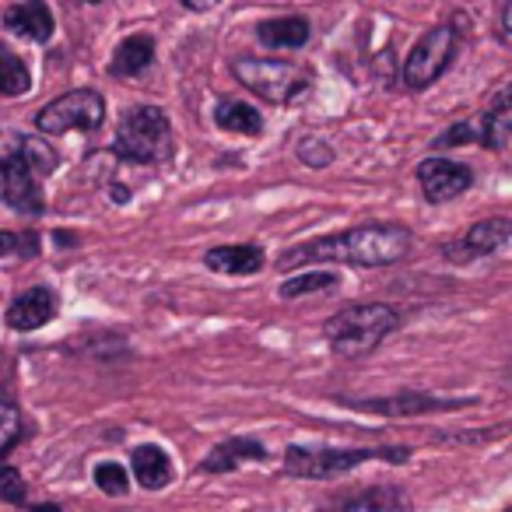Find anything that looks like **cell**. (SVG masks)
Here are the masks:
<instances>
[{"label":"cell","instance_id":"cell-1","mask_svg":"<svg viewBox=\"0 0 512 512\" xmlns=\"http://www.w3.org/2000/svg\"><path fill=\"white\" fill-rule=\"evenodd\" d=\"M414 246L411 228L393 221H369L337 235H320L302 246H292L278 260L281 271H295L306 264H351V267H390L400 264Z\"/></svg>","mask_w":512,"mask_h":512},{"label":"cell","instance_id":"cell-2","mask_svg":"<svg viewBox=\"0 0 512 512\" xmlns=\"http://www.w3.org/2000/svg\"><path fill=\"white\" fill-rule=\"evenodd\" d=\"M404 313L386 302H362V306H348L337 316H330L323 334H327L334 355L341 358H362L372 355L393 330H400Z\"/></svg>","mask_w":512,"mask_h":512},{"label":"cell","instance_id":"cell-3","mask_svg":"<svg viewBox=\"0 0 512 512\" xmlns=\"http://www.w3.org/2000/svg\"><path fill=\"white\" fill-rule=\"evenodd\" d=\"M369 460L386 463H407L411 449L407 446H351V449H306L288 446L285 453V474L306 477V481H327V477H344L355 467Z\"/></svg>","mask_w":512,"mask_h":512},{"label":"cell","instance_id":"cell-4","mask_svg":"<svg viewBox=\"0 0 512 512\" xmlns=\"http://www.w3.org/2000/svg\"><path fill=\"white\" fill-rule=\"evenodd\" d=\"M116 155L123 162L162 165L172 155V123L158 106H134L116 130Z\"/></svg>","mask_w":512,"mask_h":512},{"label":"cell","instance_id":"cell-5","mask_svg":"<svg viewBox=\"0 0 512 512\" xmlns=\"http://www.w3.org/2000/svg\"><path fill=\"white\" fill-rule=\"evenodd\" d=\"M232 74L242 88H249L264 102H274V106H288L299 95H306L309 85H313V74L299 64H288V60L239 57L232 60Z\"/></svg>","mask_w":512,"mask_h":512},{"label":"cell","instance_id":"cell-6","mask_svg":"<svg viewBox=\"0 0 512 512\" xmlns=\"http://www.w3.org/2000/svg\"><path fill=\"white\" fill-rule=\"evenodd\" d=\"M456 50H460V25L456 22L432 25L404 57L400 81L411 92H425V88H432L449 71V64L456 60Z\"/></svg>","mask_w":512,"mask_h":512},{"label":"cell","instance_id":"cell-7","mask_svg":"<svg viewBox=\"0 0 512 512\" xmlns=\"http://www.w3.org/2000/svg\"><path fill=\"white\" fill-rule=\"evenodd\" d=\"M102 120H106L102 95L92 92V88H78V92L60 95L50 106L39 109L36 127L46 137H60V134H71V130H85V134L88 130H99Z\"/></svg>","mask_w":512,"mask_h":512},{"label":"cell","instance_id":"cell-8","mask_svg":"<svg viewBox=\"0 0 512 512\" xmlns=\"http://www.w3.org/2000/svg\"><path fill=\"white\" fill-rule=\"evenodd\" d=\"M348 407L365 414H379V418H421V414H446L463 411V407H477V397H439V393L425 390H404L390 393V397H372V400H344Z\"/></svg>","mask_w":512,"mask_h":512},{"label":"cell","instance_id":"cell-9","mask_svg":"<svg viewBox=\"0 0 512 512\" xmlns=\"http://www.w3.org/2000/svg\"><path fill=\"white\" fill-rule=\"evenodd\" d=\"M0 204H8L18 214L43 211V190L36 183V172L18 151L0 158Z\"/></svg>","mask_w":512,"mask_h":512},{"label":"cell","instance_id":"cell-10","mask_svg":"<svg viewBox=\"0 0 512 512\" xmlns=\"http://www.w3.org/2000/svg\"><path fill=\"white\" fill-rule=\"evenodd\" d=\"M512 242V218H481L467 228L456 242H449L442 253L453 264H470V260H481L498 249H505Z\"/></svg>","mask_w":512,"mask_h":512},{"label":"cell","instance_id":"cell-11","mask_svg":"<svg viewBox=\"0 0 512 512\" xmlns=\"http://www.w3.org/2000/svg\"><path fill=\"white\" fill-rule=\"evenodd\" d=\"M418 186L428 204H446L474 186V169L453 158H425L418 165Z\"/></svg>","mask_w":512,"mask_h":512},{"label":"cell","instance_id":"cell-12","mask_svg":"<svg viewBox=\"0 0 512 512\" xmlns=\"http://www.w3.org/2000/svg\"><path fill=\"white\" fill-rule=\"evenodd\" d=\"M477 134H481V148L488 151H505L512 141V81H502L495 92L488 95V106L477 123Z\"/></svg>","mask_w":512,"mask_h":512},{"label":"cell","instance_id":"cell-13","mask_svg":"<svg viewBox=\"0 0 512 512\" xmlns=\"http://www.w3.org/2000/svg\"><path fill=\"white\" fill-rule=\"evenodd\" d=\"M327 512H411V498L397 484H376V488L348 491L334 498Z\"/></svg>","mask_w":512,"mask_h":512},{"label":"cell","instance_id":"cell-14","mask_svg":"<svg viewBox=\"0 0 512 512\" xmlns=\"http://www.w3.org/2000/svg\"><path fill=\"white\" fill-rule=\"evenodd\" d=\"M57 295H53V288H29V292H22L15 302H11L8 309V327L18 330V334H29V330H39L46 327V323L57 316Z\"/></svg>","mask_w":512,"mask_h":512},{"label":"cell","instance_id":"cell-15","mask_svg":"<svg viewBox=\"0 0 512 512\" xmlns=\"http://www.w3.org/2000/svg\"><path fill=\"white\" fill-rule=\"evenodd\" d=\"M204 267L214 274H232V278H249L264 267V249L249 242H232V246H214L204 253Z\"/></svg>","mask_w":512,"mask_h":512},{"label":"cell","instance_id":"cell-16","mask_svg":"<svg viewBox=\"0 0 512 512\" xmlns=\"http://www.w3.org/2000/svg\"><path fill=\"white\" fill-rule=\"evenodd\" d=\"M4 29L11 36H22L29 43H46L53 36V11L43 0H29V4H15L4 11Z\"/></svg>","mask_w":512,"mask_h":512},{"label":"cell","instance_id":"cell-17","mask_svg":"<svg viewBox=\"0 0 512 512\" xmlns=\"http://www.w3.org/2000/svg\"><path fill=\"white\" fill-rule=\"evenodd\" d=\"M313 29H309L306 18L299 15H285V18H267V22L256 25V39L271 50H299L309 43Z\"/></svg>","mask_w":512,"mask_h":512},{"label":"cell","instance_id":"cell-18","mask_svg":"<svg viewBox=\"0 0 512 512\" xmlns=\"http://www.w3.org/2000/svg\"><path fill=\"white\" fill-rule=\"evenodd\" d=\"M246 460H267L264 442H256V439L221 442V446H214L211 453H207V460L200 463V470H207V474H228V470H235Z\"/></svg>","mask_w":512,"mask_h":512},{"label":"cell","instance_id":"cell-19","mask_svg":"<svg viewBox=\"0 0 512 512\" xmlns=\"http://www.w3.org/2000/svg\"><path fill=\"white\" fill-rule=\"evenodd\" d=\"M151 60H155V39L151 36H127L120 46H116L109 71H113V78H137V74L148 71Z\"/></svg>","mask_w":512,"mask_h":512},{"label":"cell","instance_id":"cell-20","mask_svg":"<svg viewBox=\"0 0 512 512\" xmlns=\"http://www.w3.org/2000/svg\"><path fill=\"white\" fill-rule=\"evenodd\" d=\"M134 477H137V484H141V488L158 491V488H165L172 477H176V467H172V460L165 456V449L137 446L134 449Z\"/></svg>","mask_w":512,"mask_h":512},{"label":"cell","instance_id":"cell-21","mask_svg":"<svg viewBox=\"0 0 512 512\" xmlns=\"http://www.w3.org/2000/svg\"><path fill=\"white\" fill-rule=\"evenodd\" d=\"M214 123L228 134H246L256 137L264 134V116L256 113L249 102H235V99H221L218 109H214Z\"/></svg>","mask_w":512,"mask_h":512},{"label":"cell","instance_id":"cell-22","mask_svg":"<svg viewBox=\"0 0 512 512\" xmlns=\"http://www.w3.org/2000/svg\"><path fill=\"white\" fill-rule=\"evenodd\" d=\"M32 88V74L18 53H11L8 46L0 43V95H25Z\"/></svg>","mask_w":512,"mask_h":512},{"label":"cell","instance_id":"cell-23","mask_svg":"<svg viewBox=\"0 0 512 512\" xmlns=\"http://www.w3.org/2000/svg\"><path fill=\"white\" fill-rule=\"evenodd\" d=\"M22 435H25L22 407L15 404V397L8 390H0V460L18 446Z\"/></svg>","mask_w":512,"mask_h":512},{"label":"cell","instance_id":"cell-24","mask_svg":"<svg viewBox=\"0 0 512 512\" xmlns=\"http://www.w3.org/2000/svg\"><path fill=\"white\" fill-rule=\"evenodd\" d=\"M337 271H306V274H295L292 281L281 285V299H299V295H313V292H330L337 288Z\"/></svg>","mask_w":512,"mask_h":512},{"label":"cell","instance_id":"cell-25","mask_svg":"<svg viewBox=\"0 0 512 512\" xmlns=\"http://www.w3.org/2000/svg\"><path fill=\"white\" fill-rule=\"evenodd\" d=\"M481 141V134H477V123L474 120H460L453 123V127H446L439 137L432 141L435 151H449V148H463V144H474Z\"/></svg>","mask_w":512,"mask_h":512},{"label":"cell","instance_id":"cell-26","mask_svg":"<svg viewBox=\"0 0 512 512\" xmlns=\"http://www.w3.org/2000/svg\"><path fill=\"white\" fill-rule=\"evenodd\" d=\"M18 155L32 165V172H53L57 169V155H53L43 141H36V137H22V141H18Z\"/></svg>","mask_w":512,"mask_h":512},{"label":"cell","instance_id":"cell-27","mask_svg":"<svg viewBox=\"0 0 512 512\" xmlns=\"http://www.w3.org/2000/svg\"><path fill=\"white\" fill-rule=\"evenodd\" d=\"M95 484H99V491H106V495H127L130 491V477L120 463H99V467H95Z\"/></svg>","mask_w":512,"mask_h":512},{"label":"cell","instance_id":"cell-28","mask_svg":"<svg viewBox=\"0 0 512 512\" xmlns=\"http://www.w3.org/2000/svg\"><path fill=\"white\" fill-rule=\"evenodd\" d=\"M299 158L309 165V169H327L334 162V148H330L323 137H302L299 141Z\"/></svg>","mask_w":512,"mask_h":512},{"label":"cell","instance_id":"cell-29","mask_svg":"<svg viewBox=\"0 0 512 512\" xmlns=\"http://www.w3.org/2000/svg\"><path fill=\"white\" fill-rule=\"evenodd\" d=\"M25 477L18 474L15 467H0V502H11V505H25Z\"/></svg>","mask_w":512,"mask_h":512},{"label":"cell","instance_id":"cell-30","mask_svg":"<svg viewBox=\"0 0 512 512\" xmlns=\"http://www.w3.org/2000/svg\"><path fill=\"white\" fill-rule=\"evenodd\" d=\"M509 428H484V432H453V435H432L435 442H460V446H470V442H491V439H502Z\"/></svg>","mask_w":512,"mask_h":512},{"label":"cell","instance_id":"cell-31","mask_svg":"<svg viewBox=\"0 0 512 512\" xmlns=\"http://www.w3.org/2000/svg\"><path fill=\"white\" fill-rule=\"evenodd\" d=\"M18 246H25V239H18L15 232H0V256L18 253Z\"/></svg>","mask_w":512,"mask_h":512},{"label":"cell","instance_id":"cell-32","mask_svg":"<svg viewBox=\"0 0 512 512\" xmlns=\"http://www.w3.org/2000/svg\"><path fill=\"white\" fill-rule=\"evenodd\" d=\"M498 22H502V32H505V36L512 39V0L502 8V15H498Z\"/></svg>","mask_w":512,"mask_h":512},{"label":"cell","instance_id":"cell-33","mask_svg":"<svg viewBox=\"0 0 512 512\" xmlns=\"http://www.w3.org/2000/svg\"><path fill=\"white\" fill-rule=\"evenodd\" d=\"M57 242H60V246H74V235H64V232H60V235H57Z\"/></svg>","mask_w":512,"mask_h":512}]
</instances>
